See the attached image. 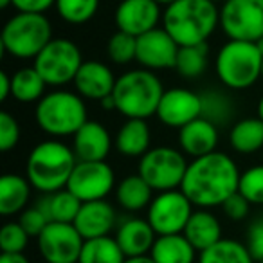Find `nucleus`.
<instances>
[{
    "instance_id": "obj_1",
    "label": "nucleus",
    "mask_w": 263,
    "mask_h": 263,
    "mask_svg": "<svg viewBox=\"0 0 263 263\" xmlns=\"http://www.w3.org/2000/svg\"><path fill=\"white\" fill-rule=\"evenodd\" d=\"M240 175L233 157L223 152H213L190 162L180 190L195 208L211 209L238 193Z\"/></svg>"
},
{
    "instance_id": "obj_2",
    "label": "nucleus",
    "mask_w": 263,
    "mask_h": 263,
    "mask_svg": "<svg viewBox=\"0 0 263 263\" xmlns=\"http://www.w3.org/2000/svg\"><path fill=\"white\" fill-rule=\"evenodd\" d=\"M162 27L179 47L205 44L220 27V9L209 0H177L162 13Z\"/></svg>"
},
{
    "instance_id": "obj_3",
    "label": "nucleus",
    "mask_w": 263,
    "mask_h": 263,
    "mask_svg": "<svg viewBox=\"0 0 263 263\" xmlns=\"http://www.w3.org/2000/svg\"><path fill=\"white\" fill-rule=\"evenodd\" d=\"M78 159L74 150L58 139L42 141L31 150L26 162V177L42 195L65 190Z\"/></svg>"
},
{
    "instance_id": "obj_4",
    "label": "nucleus",
    "mask_w": 263,
    "mask_h": 263,
    "mask_svg": "<svg viewBox=\"0 0 263 263\" xmlns=\"http://www.w3.org/2000/svg\"><path fill=\"white\" fill-rule=\"evenodd\" d=\"M164 87L152 70L136 69L121 74L114 87L116 110L126 119H148L155 116Z\"/></svg>"
},
{
    "instance_id": "obj_5",
    "label": "nucleus",
    "mask_w": 263,
    "mask_h": 263,
    "mask_svg": "<svg viewBox=\"0 0 263 263\" xmlns=\"http://www.w3.org/2000/svg\"><path fill=\"white\" fill-rule=\"evenodd\" d=\"M38 128L51 137H70L87 123V105L78 92L56 88L47 92L34 108Z\"/></svg>"
},
{
    "instance_id": "obj_6",
    "label": "nucleus",
    "mask_w": 263,
    "mask_h": 263,
    "mask_svg": "<svg viewBox=\"0 0 263 263\" xmlns=\"http://www.w3.org/2000/svg\"><path fill=\"white\" fill-rule=\"evenodd\" d=\"M261 62L258 44L229 40L216 54V76L226 88L245 90L261 78Z\"/></svg>"
},
{
    "instance_id": "obj_7",
    "label": "nucleus",
    "mask_w": 263,
    "mask_h": 263,
    "mask_svg": "<svg viewBox=\"0 0 263 263\" xmlns=\"http://www.w3.org/2000/svg\"><path fill=\"white\" fill-rule=\"evenodd\" d=\"M52 40V26L45 15L16 13L4 24L0 44L6 54L18 60H34Z\"/></svg>"
},
{
    "instance_id": "obj_8",
    "label": "nucleus",
    "mask_w": 263,
    "mask_h": 263,
    "mask_svg": "<svg viewBox=\"0 0 263 263\" xmlns=\"http://www.w3.org/2000/svg\"><path fill=\"white\" fill-rule=\"evenodd\" d=\"M186 155L172 146H157L139 159L137 173L150 184L157 193L180 190L184 175L187 172Z\"/></svg>"
},
{
    "instance_id": "obj_9",
    "label": "nucleus",
    "mask_w": 263,
    "mask_h": 263,
    "mask_svg": "<svg viewBox=\"0 0 263 263\" xmlns=\"http://www.w3.org/2000/svg\"><path fill=\"white\" fill-rule=\"evenodd\" d=\"M81 65L83 58L80 47L69 38H52L33 60V67L49 87H63L74 81Z\"/></svg>"
},
{
    "instance_id": "obj_10",
    "label": "nucleus",
    "mask_w": 263,
    "mask_h": 263,
    "mask_svg": "<svg viewBox=\"0 0 263 263\" xmlns=\"http://www.w3.org/2000/svg\"><path fill=\"white\" fill-rule=\"evenodd\" d=\"M220 29L229 40L258 44L263 38V0H227L220 8Z\"/></svg>"
},
{
    "instance_id": "obj_11",
    "label": "nucleus",
    "mask_w": 263,
    "mask_h": 263,
    "mask_svg": "<svg viewBox=\"0 0 263 263\" xmlns=\"http://www.w3.org/2000/svg\"><path fill=\"white\" fill-rule=\"evenodd\" d=\"M195 205L190 198L182 193V190H172L157 193L148 205L146 220L157 236L166 234H180L184 233L191 215L195 211Z\"/></svg>"
},
{
    "instance_id": "obj_12",
    "label": "nucleus",
    "mask_w": 263,
    "mask_h": 263,
    "mask_svg": "<svg viewBox=\"0 0 263 263\" xmlns=\"http://www.w3.org/2000/svg\"><path fill=\"white\" fill-rule=\"evenodd\" d=\"M116 187V173L106 161H78L67 190L81 202L105 200Z\"/></svg>"
},
{
    "instance_id": "obj_13",
    "label": "nucleus",
    "mask_w": 263,
    "mask_h": 263,
    "mask_svg": "<svg viewBox=\"0 0 263 263\" xmlns=\"http://www.w3.org/2000/svg\"><path fill=\"white\" fill-rule=\"evenodd\" d=\"M83 243V236L74 223L62 222H49L36 238L38 252L45 263H78Z\"/></svg>"
},
{
    "instance_id": "obj_14",
    "label": "nucleus",
    "mask_w": 263,
    "mask_h": 263,
    "mask_svg": "<svg viewBox=\"0 0 263 263\" xmlns=\"http://www.w3.org/2000/svg\"><path fill=\"white\" fill-rule=\"evenodd\" d=\"M179 49V44L170 36L168 31L164 27H157L137 38L136 62L152 72L175 69Z\"/></svg>"
},
{
    "instance_id": "obj_15",
    "label": "nucleus",
    "mask_w": 263,
    "mask_h": 263,
    "mask_svg": "<svg viewBox=\"0 0 263 263\" xmlns=\"http://www.w3.org/2000/svg\"><path fill=\"white\" fill-rule=\"evenodd\" d=\"M162 13L155 0H121L114 13V22L117 31L139 38L157 29Z\"/></svg>"
},
{
    "instance_id": "obj_16",
    "label": "nucleus",
    "mask_w": 263,
    "mask_h": 263,
    "mask_svg": "<svg viewBox=\"0 0 263 263\" xmlns=\"http://www.w3.org/2000/svg\"><path fill=\"white\" fill-rule=\"evenodd\" d=\"M155 116L159 117L164 126L170 128H184L191 121L202 117V98L200 94L190 90V88L175 87L168 88L162 94L159 108Z\"/></svg>"
},
{
    "instance_id": "obj_17",
    "label": "nucleus",
    "mask_w": 263,
    "mask_h": 263,
    "mask_svg": "<svg viewBox=\"0 0 263 263\" xmlns=\"http://www.w3.org/2000/svg\"><path fill=\"white\" fill-rule=\"evenodd\" d=\"M116 81L117 78L114 76L108 65L98 60H88V62H83L72 83L76 87V92L83 99L103 101L105 98L112 96Z\"/></svg>"
},
{
    "instance_id": "obj_18",
    "label": "nucleus",
    "mask_w": 263,
    "mask_h": 263,
    "mask_svg": "<svg viewBox=\"0 0 263 263\" xmlns=\"http://www.w3.org/2000/svg\"><path fill=\"white\" fill-rule=\"evenodd\" d=\"M114 238L126 258H139V256L150 254L152 247L157 240V233L146 218L130 216L117 223Z\"/></svg>"
},
{
    "instance_id": "obj_19",
    "label": "nucleus",
    "mask_w": 263,
    "mask_h": 263,
    "mask_svg": "<svg viewBox=\"0 0 263 263\" xmlns=\"http://www.w3.org/2000/svg\"><path fill=\"white\" fill-rule=\"evenodd\" d=\"M117 222L116 209L106 200L83 202L81 209L74 220V227L83 236V240L110 236Z\"/></svg>"
},
{
    "instance_id": "obj_20",
    "label": "nucleus",
    "mask_w": 263,
    "mask_h": 263,
    "mask_svg": "<svg viewBox=\"0 0 263 263\" xmlns=\"http://www.w3.org/2000/svg\"><path fill=\"white\" fill-rule=\"evenodd\" d=\"M72 150L78 161H106L112 150V137L105 124L88 119L72 136Z\"/></svg>"
},
{
    "instance_id": "obj_21",
    "label": "nucleus",
    "mask_w": 263,
    "mask_h": 263,
    "mask_svg": "<svg viewBox=\"0 0 263 263\" xmlns=\"http://www.w3.org/2000/svg\"><path fill=\"white\" fill-rule=\"evenodd\" d=\"M218 126L211 121L198 117L179 130V146L184 155L198 159L216 152L218 146Z\"/></svg>"
},
{
    "instance_id": "obj_22",
    "label": "nucleus",
    "mask_w": 263,
    "mask_h": 263,
    "mask_svg": "<svg viewBox=\"0 0 263 263\" xmlns=\"http://www.w3.org/2000/svg\"><path fill=\"white\" fill-rule=\"evenodd\" d=\"M182 234L198 252H202L222 240V223L209 209H197Z\"/></svg>"
},
{
    "instance_id": "obj_23",
    "label": "nucleus",
    "mask_w": 263,
    "mask_h": 263,
    "mask_svg": "<svg viewBox=\"0 0 263 263\" xmlns=\"http://www.w3.org/2000/svg\"><path fill=\"white\" fill-rule=\"evenodd\" d=\"M152 132L146 119H126L116 136V148L124 157H143L150 152Z\"/></svg>"
},
{
    "instance_id": "obj_24",
    "label": "nucleus",
    "mask_w": 263,
    "mask_h": 263,
    "mask_svg": "<svg viewBox=\"0 0 263 263\" xmlns=\"http://www.w3.org/2000/svg\"><path fill=\"white\" fill-rule=\"evenodd\" d=\"M31 182L27 177L6 173L0 177V215L13 216L26 211L31 198Z\"/></svg>"
},
{
    "instance_id": "obj_25",
    "label": "nucleus",
    "mask_w": 263,
    "mask_h": 263,
    "mask_svg": "<svg viewBox=\"0 0 263 263\" xmlns=\"http://www.w3.org/2000/svg\"><path fill=\"white\" fill-rule=\"evenodd\" d=\"M197 252V249L180 233L157 236L148 256L155 263H195Z\"/></svg>"
},
{
    "instance_id": "obj_26",
    "label": "nucleus",
    "mask_w": 263,
    "mask_h": 263,
    "mask_svg": "<svg viewBox=\"0 0 263 263\" xmlns=\"http://www.w3.org/2000/svg\"><path fill=\"white\" fill-rule=\"evenodd\" d=\"M116 200L128 213L143 211L154 200V190L139 173L128 175L116 186Z\"/></svg>"
},
{
    "instance_id": "obj_27",
    "label": "nucleus",
    "mask_w": 263,
    "mask_h": 263,
    "mask_svg": "<svg viewBox=\"0 0 263 263\" xmlns=\"http://www.w3.org/2000/svg\"><path fill=\"white\" fill-rule=\"evenodd\" d=\"M229 144L236 154L251 155L263 152V121L256 117H245L231 126Z\"/></svg>"
},
{
    "instance_id": "obj_28",
    "label": "nucleus",
    "mask_w": 263,
    "mask_h": 263,
    "mask_svg": "<svg viewBox=\"0 0 263 263\" xmlns=\"http://www.w3.org/2000/svg\"><path fill=\"white\" fill-rule=\"evenodd\" d=\"M83 202L70 193L69 190H60L56 193H49L38 200V208L45 213L51 222H62V223H74L78 213L81 209Z\"/></svg>"
},
{
    "instance_id": "obj_29",
    "label": "nucleus",
    "mask_w": 263,
    "mask_h": 263,
    "mask_svg": "<svg viewBox=\"0 0 263 263\" xmlns=\"http://www.w3.org/2000/svg\"><path fill=\"white\" fill-rule=\"evenodd\" d=\"M198 263H254V258L245 243L231 238H222L200 252Z\"/></svg>"
},
{
    "instance_id": "obj_30",
    "label": "nucleus",
    "mask_w": 263,
    "mask_h": 263,
    "mask_svg": "<svg viewBox=\"0 0 263 263\" xmlns=\"http://www.w3.org/2000/svg\"><path fill=\"white\" fill-rule=\"evenodd\" d=\"M13 98L18 103H38L47 92V83L34 67H22L11 76Z\"/></svg>"
},
{
    "instance_id": "obj_31",
    "label": "nucleus",
    "mask_w": 263,
    "mask_h": 263,
    "mask_svg": "<svg viewBox=\"0 0 263 263\" xmlns=\"http://www.w3.org/2000/svg\"><path fill=\"white\" fill-rule=\"evenodd\" d=\"M126 256L114 236L85 240L78 263H124Z\"/></svg>"
},
{
    "instance_id": "obj_32",
    "label": "nucleus",
    "mask_w": 263,
    "mask_h": 263,
    "mask_svg": "<svg viewBox=\"0 0 263 263\" xmlns=\"http://www.w3.org/2000/svg\"><path fill=\"white\" fill-rule=\"evenodd\" d=\"M202 98V117L216 126H226L234 117V103L222 90H204Z\"/></svg>"
},
{
    "instance_id": "obj_33",
    "label": "nucleus",
    "mask_w": 263,
    "mask_h": 263,
    "mask_svg": "<svg viewBox=\"0 0 263 263\" xmlns=\"http://www.w3.org/2000/svg\"><path fill=\"white\" fill-rule=\"evenodd\" d=\"M208 44L180 47L179 56H177L175 70L179 72V76L186 78V80H195V78L202 76L205 72V69H208Z\"/></svg>"
},
{
    "instance_id": "obj_34",
    "label": "nucleus",
    "mask_w": 263,
    "mask_h": 263,
    "mask_svg": "<svg viewBox=\"0 0 263 263\" xmlns=\"http://www.w3.org/2000/svg\"><path fill=\"white\" fill-rule=\"evenodd\" d=\"M60 18L72 26L90 22L99 9V0H56Z\"/></svg>"
},
{
    "instance_id": "obj_35",
    "label": "nucleus",
    "mask_w": 263,
    "mask_h": 263,
    "mask_svg": "<svg viewBox=\"0 0 263 263\" xmlns=\"http://www.w3.org/2000/svg\"><path fill=\"white\" fill-rule=\"evenodd\" d=\"M106 54H108L110 62L116 65H126V63L134 62L137 54V38L123 33V31H117L108 38Z\"/></svg>"
},
{
    "instance_id": "obj_36",
    "label": "nucleus",
    "mask_w": 263,
    "mask_h": 263,
    "mask_svg": "<svg viewBox=\"0 0 263 263\" xmlns=\"http://www.w3.org/2000/svg\"><path fill=\"white\" fill-rule=\"evenodd\" d=\"M238 193L251 205H263V164L251 166L241 173Z\"/></svg>"
},
{
    "instance_id": "obj_37",
    "label": "nucleus",
    "mask_w": 263,
    "mask_h": 263,
    "mask_svg": "<svg viewBox=\"0 0 263 263\" xmlns=\"http://www.w3.org/2000/svg\"><path fill=\"white\" fill-rule=\"evenodd\" d=\"M29 234L20 222H8L0 229V249L2 254H24L29 243Z\"/></svg>"
},
{
    "instance_id": "obj_38",
    "label": "nucleus",
    "mask_w": 263,
    "mask_h": 263,
    "mask_svg": "<svg viewBox=\"0 0 263 263\" xmlns=\"http://www.w3.org/2000/svg\"><path fill=\"white\" fill-rule=\"evenodd\" d=\"M20 123L15 119V116H11L9 112L2 110L0 112V152L15 150L16 144L20 141Z\"/></svg>"
},
{
    "instance_id": "obj_39",
    "label": "nucleus",
    "mask_w": 263,
    "mask_h": 263,
    "mask_svg": "<svg viewBox=\"0 0 263 263\" xmlns=\"http://www.w3.org/2000/svg\"><path fill=\"white\" fill-rule=\"evenodd\" d=\"M18 222H20V226L26 229V233L29 234V236L38 238L42 234V231L49 226L51 220L45 216V213L42 211L38 205H33V208H27L26 211L20 213Z\"/></svg>"
},
{
    "instance_id": "obj_40",
    "label": "nucleus",
    "mask_w": 263,
    "mask_h": 263,
    "mask_svg": "<svg viewBox=\"0 0 263 263\" xmlns=\"http://www.w3.org/2000/svg\"><path fill=\"white\" fill-rule=\"evenodd\" d=\"M254 259H263V215L254 218L247 229V243Z\"/></svg>"
},
{
    "instance_id": "obj_41",
    "label": "nucleus",
    "mask_w": 263,
    "mask_h": 263,
    "mask_svg": "<svg viewBox=\"0 0 263 263\" xmlns=\"http://www.w3.org/2000/svg\"><path fill=\"white\" fill-rule=\"evenodd\" d=\"M220 208H222L223 215L229 220H233V222H241V220L247 218L251 204H249V202L245 200V197H241L240 193H234L233 197L227 198Z\"/></svg>"
},
{
    "instance_id": "obj_42",
    "label": "nucleus",
    "mask_w": 263,
    "mask_h": 263,
    "mask_svg": "<svg viewBox=\"0 0 263 263\" xmlns=\"http://www.w3.org/2000/svg\"><path fill=\"white\" fill-rule=\"evenodd\" d=\"M52 6H56V0H13V8L18 13H36V15H44Z\"/></svg>"
},
{
    "instance_id": "obj_43",
    "label": "nucleus",
    "mask_w": 263,
    "mask_h": 263,
    "mask_svg": "<svg viewBox=\"0 0 263 263\" xmlns=\"http://www.w3.org/2000/svg\"><path fill=\"white\" fill-rule=\"evenodd\" d=\"M13 94V83L11 76L6 70L0 72V101H8V98Z\"/></svg>"
},
{
    "instance_id": "obj_44",
    "label": "nucleus",
    "mask_w": 263,
    "mask_h": 263,
    "mask_svg": "<svg viewBox=\"0 0 263 263\" xmlns=\"http://www.w3.org/2000/svg\"><path fill=\"white\" fill-rule=\"evenodd\" d=\"M0 263H29V259L24 254H2Z\"/></svg>"
},
{
    "instance_id": "obj_45",
    "label": "nucleus",
    "mask_w": 263,
    "mask_h": 263,
    "mask_svg": "<svg viewBox=\"0 0 263 263\" xmlns=\"http://www.w3.org/2000/svg\"><path fill=\"white\" fill-rule=\"evenodd\" d=\"M99 105H101L103 110H116V101H114V96H108V98H105L103 101H99Z\"/></svg>"
},
{
    "instance_id": "obj_46",
    "label": "nucleus",
    "mask_w": 263,
    "mask_h": 263,
    "mask_svg": "<svg viewBox=\"0 0 263 263\" xmlns=\"http://www.w3.org/2000/svg\"><path fill=\"white\" fill-rule=\"evenodd\" d=\"M124 263H155L150 256H139V258H126Z\"/></svg>"
},
{
    "instance_id": "obj_47",
    "label": "nucleus",
    "mask_w": 263,
    "mask_h": 263,
    "mask_svg": "<svg viewBox=\"0 0 263 263\" xmlns=\"http://www.w3.org/2000/svg\"><path fill=\"white\" fill-rule=\"evenodd\" d=\"M256 112H258V117L263 121V96L259 98V101H258V108H256Z\"/></svg>"
},
{
    "instance_id": "obj_48",
    "label": "nucleus",
    "mask_w": 263,
    "mask_h": 263,
    "mask_svg": "<svg viewBox=\"0 0 263 263\" xmlns=\"http://www.w3.org/2000/svg\"><path fill=\"white\" fill-rule=\"evenodd\" d=\"M155 2H157V4H159V6H166V8H168V6L175 4L177 0H155Z\"/></svg>"
},
{
    "instance_id": "obj_49",
    "label": "nucleus",
    "mask_w": 263,
    "mask_h": 263,
    "mask_svg": "<svg viewBox=\"0 0 263 263\" xmlns=\"http://www.w3.org/2000/svg\"><path fill=\"white\" fill-rule=\"evenodd\" d=\"M9 6H13V0H0V8L2 9L9 8Z\"/></svg>"
},
{
    "instance_id": "obj_50",
    "label": "nucleus",
    "mask_w": 263,
    "mask_h": 263,
    "mask_svg": "<svg viewBox=\"0 0 263 263\" xmlns=\"http://www.w3.org/2000/svg\"><path fill=\"white\" fill-rule=\"evenodd\" d=\"M209 2H213V4H223V2H227V0H209Z\"/></svg>"
},
{
    "instance_id": "obj_51",
    "label": "nucleus",
    "mask_w": 263,
    "mask_h": 263,
    "mask_svg": "<svg viewBox=\"0 0 263 263\" xmlns=\"http://www.w3.org/2000/svg\"><path fill=\"white\" fill-rule=\"evenodd\" d=\"M258 47H259V51H261V54H263V38L258 42Z\"/></svg>"
},
{
    "instance_id": "obj_52",
    "label": "nucleus",
    "mask_w": 263,
    "mask_h": 263,
    "mask_svg": "<svg viewBox=\"0 0 263 263\" xmlns=\"http://www.w3.org/2000/svg\"><path fill=\"white\" fill-rule=\"evenodd\" d=\"M261 80H263V62H261Z\"/></svg>"
},
{
    "instance_id": "obj_53",
    "label": "nucleus",
    "mask_w": 263,
    "mask_h": 263,
    "mask_svg": "<svg viewBox=\"0 0 263 263\" xmlns=\"http://www.w3.org/2000/svg\"><path fill=\"white\" fill-rule=\"evenodd\" d=\"M259 263H263V259H259Z\"/></svg>"
}]
</instances>
